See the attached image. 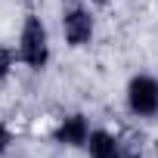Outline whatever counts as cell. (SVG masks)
Here are the masks:
<instances>
[{
	"mask_svg": "<svg viewBox=\"0 0 158 158\" xmlns=\"http://www.w3.org/2000/svg\"><path fill=\"white\" fill-rule=\"evenodd\" d=\"M16 56H19V65L28 68V71H47L50 59H53V37H50V28L44 22L40 13L28 10L22 16V25H19V34H16Z\"/></svg>",
	"mask_w": 158,
	"mask_h": 158,
	"instance_id": "6da1fadb",
	"label": "cell"
},
{
	"mask_svg": "<svg viewBox=\"0 0 158 158\" xmlns=\"http://www.w3.org/2000/svg\"><path fill=\"white\" fill-rule=\"evenodd\" d=\"M59 31L68 50H87L96 40V10L87 0H68L59 13Z\"/></svg>",
	"mask_w": 158,
	"mask_h": 158,
	"instance_id": "7a4b0ae2",
	"label": "cell"
},
{
	"mask_svg": "<svg viewBox=\"0 0 158 158\" xmlns=\"http://www.w3.org/2000/svg\"><path fill=\"white\" fill-rule=\"evenodd\" d=\"M124 109L136 121H155L158 118V74L152 71H133L124 84Z\"/></svg>",
	"mask_w": 158,
	"mask_h": 158,
	"instance_id": "3957f363",
	"label": "cell"
},
{
	"mask_svg": "<svg viewBox=\"0 0 158 158\" xmlns=\"http://www.w3.org/2000/svg\"><path fill=\"white\" fill-rule=\"evenodd\" d=\"M90 133H93V121L87 112H65V115H59V121L50 130V136L59 149H84Z\"/></svg>",
	"mask_w": 158,
	"mask_h": 158,
	"instance_id": "277c9868",
	"label": "cell"
},
{
	"mask_svg": "<svg viewBox=\"0 0 158 158\" xmlns=\"http://www.w3.org/2000/svg\"><path fill=\"white\" fill-rule=\"evenodd\" d=\"M87 158H118V133H112L109 127H93L87 146H84Z\"/></svg>",
	"mask_w": 158,
	"mask_h": 158,
	"instance_id": "5b68a950",
	"label": "cell"
},
{
	"mask_svg": "<svg viewBox=\"0 0 158 158\" xmlns=\"http://www.w3.org/2000/svg\"><path fill=\"white\" fill-rule=\"evenodd\" d=\"M118 158H146V136L136 130L118 133Z\"/></svg>",
	"mask_w": 158,
	"mask_h": 158,
	"instance_id": "8992f818",
	"label": "cell"
},
{
	"mask_svg": "<svg viewBox=\"0 0 158 158\" xmlns=\"http://www.w3.org/2000/svg\"><path fill=\"white\" fill-rule=\"evenodd\" d=\"M19 65V56H16V47H6V44H0V84H6L13 71Z\"/></svg>",
	"mask_w": 158,
	"mask_h": 158,
	"instance_id": "52a82bcc",
	"label": "cell"
},
{
	"mask_svg": "<svg viewBox=\"0 0 158 158\" xmlns=\"http://www.w3.org/2000/svg\"><path fill=\"white\" fill-rule=\"evenodd\" d=\"M13 143H16V133H13V127L6 124V118H0V158H3V155L13 149Z\"/></svg>",
	"mask_w": 158,
	"mask_h": 158,
	"instance_id": "ba28073f",
	"label": "cell"
},
{
	"mask_svg": "<svg viewBox=\"0 0 158 158\" xmlns=\"http://www.w3.org/2000/svg\"><path fill=\"white\" fill-rule=\"evenodd\" d=\"M87 3L96 10V6H109V3H115V0H87Z\"/></svg>",
	"mask_w": 158,
	"mask_h": 158,
	"instance_id": "9c48e42d",
	"label": "cell"
}]
</instances>
